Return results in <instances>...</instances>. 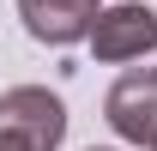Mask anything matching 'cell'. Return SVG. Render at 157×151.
Masks as SVG:
<instances>
[{
  "mask_svg": "<svg viewBox=\"0 0 157 151\" xmlns=\"http://www.w3.org/2000/svg\"><path fill=\"white\" fill-rule=\"evenodd\" d=\"M85 42H91V55H97V60H109V67H121V60H145V55L157 48V12L145 6V0L103 6Z\"/></svg>",
  "mask_w": 157,
  "mask_h": 151,
  "instance_id": "6da1fadb",
  "label": "cell"
},
{
  "mask_svg": "<svg viewBox=\"0 0 157 151\" xmlns=\"http://www.w3.org/2000/svg\"><path fill=\"white\" fill-rule=\"evenodd\" d=\"M0 127L18 133L24 145H36V151H55L67 139V103L55 91H42V85H18V91L0 97Z\"/></svg>",
  "mask_w": 157,
  "mask_h": 151,
  "instance_id": "7a4b0ae2",
  "label": "cell"
},
{
  "mask_svg": "<svg viewBox=\"0 0 157 151\" xmlns=\"http://www.w3.org/2000/svg\"><path fill=\"white\" fill-rule=\"evenodd\" d=\"M103 121L127 145H157V73H121L115 91L103 97Z\"/></svg>",
  "mask_w": 157,
  "mask_h": 151,
  "instance_id": "3957f363",
  "label": "cell"
},
{
  "mask_svg": "<svg viewBox=\"0 0 157 151\" xmlns=\"http://www.w3.org/2000/svg\"><path fill=\"white\" fill-rule=\"evenodd\" d=\"M97 0H18V18L24 30L36 42H48V48H67V42L91 37V24H97Z\"/></svg>",
  "mask_w": 157,
  "mask_h": 151,
  "instance_id": "277c9868",
  "label": "cell"
},
{
  "mask_svg": "<svg viewBox=\"0 0 157 151\" xmlns=\"http://www.w3.org/2000/svg\"><path fill=\"white\" fill-rule=\"evenodd\" d=\"M0 151H36V145H24L18 133H6V127H0Z\"/></svg>",
  "mask_w": 157,
  "mask_h": 151,
  "instance_id": "5b68a950",
  "label": "cell"
},
{
  "mask_svg": "<svg viewBox=\"0 0 157 151\" xmlns=\"http://www.w3.org/2000/svg\"><path fill=\"white\" fill-rule=\"evenodd\" d=\"M91 151H115V145H91Z\"/></svg>",
  "mask_w": 157,
  "mask_h": 151,
  "instance_id": "8992f818",
  "label": "cell"
},
{
  "mask_svg": "<svg viewBox=\"0 0 157 151\" xmlns=\"http://www.w3.org/2000/svg\"><path fill=\"white\" fill-rule=\"evenodd\" d=\"M151 151H157V145H151Z\"/></svg>",
  "mask_w": 157,
  "mask_h": 151,
  "instance_id": "52a82bcc",
  "label": "cell"
}]
</instances>
